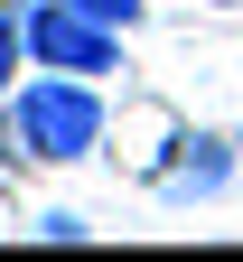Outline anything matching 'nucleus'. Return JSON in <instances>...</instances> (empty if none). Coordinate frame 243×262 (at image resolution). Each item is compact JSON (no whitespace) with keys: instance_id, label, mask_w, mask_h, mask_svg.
<instances>
[{"instance_id":"6","label":"nucleus","mask_w":243,"mask_h":262,"mask_svg":"<svg viewBox=\"0 0 243 262\" xmlns=\"http://www.w3.org/2000/svg\"><path fill=\"white\" fill-rule=\"evenodd\" d=\"M38 234H47V244H84V234H94V225H84L75 206H47V215H38Z\"/></svg>"},{"instance_id":"7","label":"nucleus","mask_w":243,"mask_h":262,"mask_svg":"<svg viewBox=\"0 0 243 262\" xmlns=\"http://www.w3.org/2000/svg\"><path fill=\"white\" fill-rule=\"evenodd\" d=\"M215 10H243V0H215Z\"/></svg>"},{"instance_id":"3","label":"nucleus","mask_w":243,"mask_h":262,"mask_svg":"<svg viewBox=\"0 0 243 262\" xmlns=\"http://www.w3.org/2000/svg\"><path fill=\"white\" fill-rule=\"evenodd\" d=\"M234 150L243 141H225V131H178L168 159L150 169V187L168 196V206H215V196L234 187Z\"/></svg>"},{"instance_id":"8","label":"nucleus","mask_w":243,"mask_h":262,"mask_svg":"<svg viewBox=\"0 0 243 262\" xmlns=\"http://www.w3.org/2000/svg\"><path fill=\"white\" fill-rule=\"evenodd\" d=\"M234 141H243V131H234Z\"/></svg>"},{"instance_id":"5","label":"nucleus","mask_w":243,"mask_h":262,"mask_svg":"<svg viewBox=\"0 0 243 262\" xmlns=\"http://www.w3.org/2000/svg\"><path fill=\"white\" fill-rule=\"evenodd\" d=\"M75 10H84V19H103V28H122V38H131V28H141V10H150V0H75Z\"/></svg>"},{"instance_id":"4","label":"nucleus","mask_w":243,"mask_h":262,"mask_svg":"<svg viewBox=\"0 0 243 262\" xmlns=\"http://www.w3.org/2000/svg\"><path fill=\"white\" fill-rule=\"evenodd\" d=\"M19 66H28V28H19V10L0 0V103L19 94Z\"/></svg>"},{"instance_id":"2","label":"nucleus","mask_w":243,"mask_h":262,"mask_svg":"<svg viewBox=\"0 0 243 262\" xmlns=\"http://www.w3.org/2000/svg\"><path fill=\"white\" fill-rule=\"evenodd\" d=\"M19 28H28V66H56V75H113L122 66V28L84 19L75 0H28Z\"/></svg>"},{"instance_id":"1","label":"nucleus","mask_w":243,"mask_h":262,"mask_svg":"<svg viewBox=\"0 0 243 262\" xmlns=\"http://www.w3.org/2000/svg\"><path fill=\"white\" fill-rule=\"evenodd\" d=\"M10 122H19V150L28 159H94L103 150V94H94V75H19V94H10Z\"/></svg>"}]
</instances>
